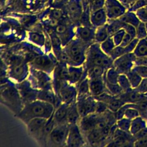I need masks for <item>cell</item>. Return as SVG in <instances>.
<instances>
[{"label":"cell","mask_w":147,"mask_h":147,"mask_svg":"<svg viewBox=\"0 0 147 147\" xmlns=\"http://www.w3.org/2000/svg\"><path fill=\"white\" fill-rule=\"evenodd\" d=\"M55 107L52 104L36 99L24 104L17 117L26 123L34 118L49 119L53 114Z\"/></svg>","instance_id":"obj_1"},{"label":"cell","mask_w":147,"mask_h":147,"mask_svg":"<svg viewBox=\"0 0 147 147\" xmlns=\"http://www.w3.org/2000/svg\"><path fill=\"white\" fill-rule=\"evenodd\" d=\"M114 60L101 49L99 43L92 44L86 52V59L84 64V69L98 66L106 69L113 67Z\"/></svg>","instance_id":"obj_2"},{"label":"cell","mask_w":147,"mask_h":147,"mask_svg":"<svg viewBox=\"0 0 147 147\" xmlns=\"http://www.w3.org/2000/svg\"><path fill=\"white\" fill-rule=\"evenodd\" d=\"M1 102L17 115L24 105L17 88L11 84H5L3 87L1 86Z\"/></svg>","instance_id":"obj_3"},{"label":"cell","mask_w":147,"mask_h":147,"mask_svg":"<svg viewBox=\"0 0 147 147\" xmlns=\"http://www.w3.org/2000/svg\"><path fill=\"white\" fill-rule=\"evenodd\" d=\"M51 80L48 73L31 67L29 81L34 88L38 90L51 89Z\"/></svg>","instance_id":"obj_4"},{"label":"cell","mask_w":147,"mask_h":147,"mask_svg":"<svg viewBox=\"0 0 147 147\" xmlns=\"http://www.w3.org/2000/svg\"><path fill=\"white\" fill-rule=\"evenodd\" d=\"M69 125L68 123L57 125L49 136V142L56 146L65 145L67 144Z\"/></svg>","instance_id":"obj_5"},{"label":"cell","mask_w":147,"mask_h":147,"mask_svg":"<svg viewBox=\"0 0 147 147\" xmlns=\"http://www.w3.org/2000/svg\"><path fill=\"white\" fill-rule=\"evenodd\" d=\"M57 64L55 57L48 55H38L30 62L32 68L44 71L48 74L54 70Z\"/></svg>","instance_id":"obj_6"},{"label":"cell","mask_w":147,"mask_h":147,"mask_svg":"<svg viewBox=\"0 0 147 147\" xmlns=\"http://www.w3.org/2000/svg\"><path fill=\"white\" fill-rule=\"evenodd\" d=\"M76 103L80 117H85L95 111L96 100L92 95L77 97Z\"/></svg>","instance_id":"obj_7"},{"label":"cell","mask_w":147,"mask_h":147,"mask_svg":"<svg viewBox=\"0 0 147 147\" xmlns=\"http://www.w3.org/2000/svg\"><path fill=\"white\" fill-rule=\"evenodd\" d=\"M137 57L133 52L125 53L114 60L113 67L119 74H125L132 69L135 65V61Z\"/></svg>","instance_id":"obj_8"},{"label":"cell","mask_w":147,"mask_h":147,"mask_svg":"<svg viewBox=\"0 0 147 147\" xmlns=\"http://www.w3.org/2000/svg\"><path fill=\"white\" fill-rule=\"evenodd\" d=\"M78 95L77 88L73 85L68 83V82H63L59 88L57 96L61 100L62 103H65L68 105L76 102Z\"/></svg>","instance_id":"obj_9"},{"label":"cell","mask_w":147,"mask_h":147,"mask_svg":"<svg viewBox=\"0 0 147 147\" xmlns=\"http://www.w3.org/2000/svg\"><path fill=\"white\" fill-rule=\"evenodd\" d=\"M91 45H89L80 39L72 40L68 43L64 48V50L70 57L71 61L74 57L79 56L86 55V52Z\"/></svg>","instance_id":"obj_10"},{"label":"cell","mask_w":147,"mask_h":147,"mask_svg":"<svg viewBox=\"0 0 147 147\" xmlns=\"http://www.w3.org/2000/svg\"><path fill=\"white\" fill-rule=\"evenodd\" d=\"M17 88L20 92L24 104L37 99L38 90L34 88L29 80H25L18 83Z\"/></svg>","instance_id":"obj_11"},{"label":"cell","mask_w":147,"mask_h":147,"mask_svg":"<svg viewBox=\"0 0 147 147\" xmlns=\"http://www.w3.org/2000/svg\"><path fill=\"white\" fill-rule=\"evenodd\" d=\"M77 123L69 125V129L66 145L70 146H82L85 145V141Z\"/></svg>","instance_id":"obj_12"},{"label":"cell","mask_w":147,"mask_h":147,"mask_svg":"<svg viewBox=\"0 0 147 147\" xmlns=\"http://www.w3.org/2000/svg\"><path fill=\"white\" fill-rule=\"evenodd\" d=\"M98 114L92 113L85 117H81L78 125L83 136H86L95 128L98 118Z\"/></svg>","instance_id":"obj_13"},{"label":"cell","mask_w":147,"mask_h":147,"mask_svg":"<svg viewBox=\"0 0 147 147\" xmlns=\"http://www.w3.org/2000/svg\"><path fill=\"white\" fill-rule=\"evenodd\" d=\"M107 16L111 20L119 18L127 11V8L118 0H109Z\"/></svg>","instance_id":"obj_14"},{"label":"cell","mask_w":147,"mask_h":147,"mask_svg":"<svg viewBox=\"0 0 147 147\" xmlns=\"http://www.w3.org/2000/svg\"><path fill=\"white\" fill-rule=\"evenodd\" d=\"M68 71L67 82L71 85L78 83L80 80L87 76V71L82 66L69 65L68 67Z\"/></svg>","instance_id":"obj_15"},{"label":"cell","mask_w":147,"mask_h":147,"mask_svg":"<svg viewBox=\"0 0 147 147\" xmlns=\"http://www.w3.org/2000/svg\"><path fill=\"white\" fill-rule=\"evenodd\" d=\"M47 120L48 119L44 118H34L30 119L26 123L29 133L34 137L40 138L42 130Z\"/></svg>","instance_id":"obj_16"},{"label":"cell","mask_w":147,"mask_h":147,"mask_svg":"<svg viewBox=\"0 0 147 147\" xmlns=\"http://www.w3.org/2000/svg\"><path fill=\"white\" fill-rule=\"evenodd\" d=\"M28 65L24 62H18L13 64L10 69V74L11 78L19 83L21 82L28 76Z\"/></svg>","instance_id":"obj_17"},{"label":"cell","mask_w":147,"mask_h":147,"mask_svg":"<svg viewBox=\"0 0 147 147\" xmlns=\"http://www.w3.org/2000/svg\"><path fill=\"white\" fill-rule=\"evenodd\" d=\"M89 86L90 93L93 96H97L107 91L105 75L103 78L89 79Z\"/></svg>","instance_id":"obj_18"},{"label":"cell","mask_w":147,"mask_h":147,"mask_svg":"<svg viewBox=\"0 0 147 147\" xmlns=\"http://www.w3.org/2000/svg\"><path fill=\"white\" fill-rule=\"evenodd\" d=\"M76 36L82 41L91 45L95 41V31L90 27H79L77 29Z\"/></svg>","instance_id":"obj_19"},{"label":"cell","mask_w":147,"mask_h":147,"mask_svg":"<svg viewBox=\"0 0 147 147\" xmlns=\"http://www.w3.org/2000/svg\"><path fill=\"white\" fill-rule=\"evenodd\" d=\"M145 96L139 92L136 88H132L127 92H123L118 97L121 99L125 103L137 104Z\"/></svg>","instance_id":"obj_20"},{"label":"cell","mask_w":147,"mask_h":147,"mask_svg":"<svg viewBox=\"0 0 147 147\" xmlns=\"http://www.w3.org/2000/svg\"><path fill=\"white\" fill-rule=\"evenodd\" d=\"M37 99L43 100L48 103H50L55 106V109L61 104H59L60 98L55 95V93L52 91L51 89H44L38 90L37 93Z\"/></svg>","instance_id":"obj_21"},{"label":"cell","mask_w":147,"mask_h":147,"mask_svg":"<svg viewBox=\"0 0 147 147\" xmlns=\"http://www.w3.org/2000/svg\"><path fill=\"white\" fill-rule=\"evenodd\" d=\"M69 105L62 103L56 107L53 114V119L57 125L68 123L67 122V115Z\"/></svg>","instance_id":"obj_22"},{"label":"cell","mask_w":147,"mask_h":147,"mask_svg":"<svg viewBox=\"0 0 147 147\" xmlns=\"http://www.w3.org/2000/svg\"><path fill=\"white\" fill-rule=\"evenodd\" d=\"M88 143L91 145L96 146L99 144L105 142L106 138L103 134L102 130L96 128L91 130L86 137Z\"/></svg>","instance_id":"obj_23"},{"label":"cell","mask_w":147,"mask_h":147,"mask_svg":"<svg viewBox=\"0 0 147 147\" xmlns=\"http://www.w3.org/2000/svg\"><path fill=\"white\" fill-rule=\"evenodd\" d=\"M80 118L81 117L77 109L76 103L74 102L69 105L67 115V122L69 125L78 123Z\"/></svg>","instance_id":"obj_24"},{"label":"cell","mask_w":147,"mask_h":147,"mask_svg":"<svg viewBox=\"0 0 147 147\" xmlns=\"http://www.w3.org/2000/svg\"><path fill=\"white\" fill-rule=\"evenodd\" d=\"M146 127H147V121L141 116H139L131 120L130 132L134 136Z\"/></svg>","instance_id":"obj_25"},{"label":"cell","mask_w":147,"mask_h":147,"mask_svg":"<svg viewBox=\"0 0 147 147\" xmlns=\"http://www.w3.org/2000/svg\"><path fill=\"white\" fill-rule=\"evenodd\" d=\"M118 19L122 22L129 24L136 28L138 26L141 22L134 11L129 10H127L124 14L121 16Z\"/></svg>","instance_id":"obj_26"},{"label":"cell","mask_w":147,"mask_h":147,"mask_svg":"<svg viewBox=\"0 0 147 147\" xmlns=\"http://www.w3.org/2000/svg\"><path fill=\"white\" fill-rule=\"evenodd\" d=\"M106 20V13L103 9H99L95 11L91 17V22H92V24L96 27L104 25Z\"/></svg>","instance_id":"obj_27"},{"label":"cell","mask_w":147,"mask_h":147,"mask_svg":"<svg viewBox=\"0 0 147 147\" xmlns=\"http://www.w3.org/2000/svg\"><path fill=\"white\" fill-rule=\"evenodd\" d=\"M53 114L49 119H48L46 124L43 127L40 137V140H43L44 141H47V140H48V137L50 133L54 129V127L57 125V124L53 119Z\"/></svg>","instance_id":"obj_28"},{"label":"cell","mask_w":147,"mask_h":147,"mask_svg":"<svg viewBox=\"0 0 147 147\" xmlns=\"http://www.w3.org/2000/svg\"><path fill=\"white\" fill-rule=\"evenodd\" d=\"M84 70L87 71V77L89 79H91L103 78L107 69L101 67L93 66Z\"/></svg>","instance_id":"obj_29"},{"label":"cell","mask_w":147,"mask_h":147,"mask_svg":"<svg viewBox=\"0 0 147 147\" xmlns=\"http://www.w3.org/2000/svg\"><path fill=\"white\" fill-rule=\"evenodd\" d=\"M77 92V97L91 95L90 91L89 78L87 76L78 83Z\"/></svg>","instance_id":"obj_30"},{"label":"cell","mask_w":147,"mask_h":147,"mask_svg":"<svg viewBox=\"0 0 147 147\" xmlns=\"http://www.w3.org/2000/svg\"><path fill=\"white\" fill-rule=\"evenodd\" d=\"M109 37V34L107 30V25H104L98 27V29L95 30V42L100 44L106 40Z\"/></svg>","instance_id":"obj_31"},{"label":"cell","mask_w":147,"mask_h":147,"mask_svg":"<svg viewBox=\"0 0 147 147\" xmlns=\"http://www.w3.org/2000/svg\"><path fill=\"white\" fill-rule=\"evenodd\" d=\"M133 53L137 57L147 56V40L145 38L139 40Z\"/></svg>","instance_id":"obj_32"},{"label":"cell","mask_w":147,"mask_h":147,"mask_svg":"<svg viewBox=\"0 0 147 147\" xmlns=\"http://www.w3.org/2000/svg\"><path fill=\"white\" fill-rule=\"evenodd\" d=\"M119 75L120 74L119 72L115 68L111 67L106 71L105 74V79L106 81L110 83L117 84Z\"/></svg>","instance_id":"obj_33"},{"label":"cell","mask_w":147,"mask_h":147,"mask_svg":"<svg viewBox=\"0 0 147 147\" xmlns=\"http://www.w3.org/2000/svg\"><path fill=\"white\" fill-rule=\"evenodd\" d=\"M130 85L133 88H136L141 82L142 78L133 69L126 74Z\"/></svg>","instance_id":"obj_34"},{"label":"cell","mask_w":147,"mask_h":147,"mask_svg":"<svg viewBox=\"0 0 147 147\" xmlns=\"http://www.w3.org/2000/svg\"><path fill=\"white\" fill-rule=\"evenodd\" d=\"M124 22H122L118 18L113 20L111 22L107 25V30L109 36H112L115 33L123 28Z\"/></svg>","instance_id":"obj_35"},{"label":"cell","mask_w":147,"mask_h":147,"mask_svg":"<svg viewBox=\"0 0 147 147\" xmlns=\"http://www.w3.org/2000/svg\"><path fill=\"white\" fill-rule=\"evenodd\" d=\"M115 47V45L112 36H109L106 40L100 44V47L102 51L109 56Z\"/></svg>","instance_id":"obj_36"},{"label":"cell","mask_w":147,"mask_h":147,"mask_svg":"<svg viewBox=\"0 0 147 147\" xmlns=\"http://www.w3.org/2000/svg\"><path fill=\"white\" fill-rule=\"evenodd\" d=\"M106 83V87L107 89V91L111 94L112 95L118 96L119 95H121L123 91L122 89V88L120 87L118 83L117 84H113L110 83L107 81L105 80Z\"/></svg>","instance_id":"obj_37"},{"label":"cell","mask_w":147,"mask_h":147,"mask_svg":"<svg viewBox=\"0 0 147 147\" xmlns=\"http://www.w3.org/2000/svg\"><path fill=\"white\" fill-rule=\"evenodd\" d=\"M118 83L122 88L123 92L129 91L133 88L130 85L126 75L125 74H120L118 77Z\"/></svg>","instance_id":"obj_38"},{"label":"cell","mask_w":147,"mask_h":147,"mask_svg":"<svg viewBox=\"0 0 147 147\" xmlns=\"http://www.w3.org/2000/svg\"><path fill=\"white\" fill-rule=\"evenodd\" d=\"M29 38L32 42L39 46H44L45 38L41 34L37 32H30L29 34Z\"/></svg>","instance_id":"obj_39"},{"label":"cell","mask_w":147,"mask_h":147,"mask_svg":"<svg viewBox=\"0 0 147 147\" xmlns=\"http://www.w3.org/2000/svg\"><path fill=\"white\" fill-rule=\"evenodd\" d=\"M139 116H140V112L137 109V104H135L134 106L130 107L126 110L124 117L132 120Z\"/></svg>","instance_id":"obj_40"},{"label":"cell","mask_w":147,"mask_h":147,"mask_svg":"<svg viewBox=\"0 0 147 147\" xmlns=\"http://www.w3.org/2000/svg\"><path fill=\"white\" fill-rule=\"evenodd\" d=\"M131 122V119H129L126 117H123L117 120L116 124L118 129L125 131H130Z\"/></svg>","instance_id":"obj_41"},{"label":"cell","mask_w":147,"mask_h":147,"mask_svg":"<svg viewBox=\"0 0 147 147\" xmlns=\"http://www.w3.org/2000/svg\"><path fill=\"white\" fill-rule=\"evenodd\" d=\"M147 36V30L145 26V23L140 22L136 28V38L139 40L145 38Z\"/></svg>","instance_id":"obj_42"},{"label":"cell","mask_w":147,"mask_h":147,"mask_svg":"<svg viewBox=\"0 0 147 147\" xmlns=\"http://www.w3.org/2000/svg\"><path fill=\"white\" fill-rule=\"evenodd\" d=\"M125 34H126V32L122 28V29L119 30L116 33H115L112 36L113 40L114 41V42L115 46H118L121 44Z\"/></svg>","instance_id":"obj_43"},{"label":"cell","mask_w":147,"mask_h":147,"mask_svg":"<svg viewBox=\"0 0 147 147\" xmlns=\"http://www.w3.org/2000/svg\"><path fill=\"white\" fill-rule=\"evenodd\" d=\"M125 54L124 47H122L120 45L115 46L114 48L111 52L109 56L113 60H115L118 57H120L121 56Z\"/></svg>","instance_id":"obj_44"},{"label":"cell","mask_w":147,"mask_h":147,"mask_svg":"<svg viewBox=\"0 0 147 147\" xmlns=\"http://www.w3.org/2000/svg\"><path fill=\"white\" fill-rule=\"evenodd\" d=\"M135 13L141 22H147V5L140 8Z\"/></svg>","instance_id":"obj_45"},{"label":"cell","mask_w":147,"mask_h":147,"mask_svg":"<svg viewBox=\"0 0 147 147\" xmlns=\"http://www.w3.org/2000/svg\"><path fill=\"white\" fill-rule=\"evenodd\" d=\"M69 12L71 16L72 17L73 19H76L80 15V9L78 5L75 3H72L69 6Z\"/></svg>","instance_id":"obj_46"},{"label":"cell","mask_w":147,"mask_h":147,"mask_svg":"<svg viewBox=\"0 0 147 147\" xmlns=\"http://www.w3.org/2000/svg\"><path fill=\"white\" fill-rule=\"evenodd\" d=\"M107 110L109 109L106 103L100 100H96V109H95V113L98 114H100L105 113Z\"/></svg>","instance_id":"obj_47"},{"label":"cell","mask_w":147,"mask_h":147,"mask_svg":"<svg viewBox=\"0 0 147 147\" xmlns=\"http://www.w3.org/2000/svg\"><path fill=\"white\" fill-rule=\"evenodd\" d=\"M132 69L138 74L142 78H147V67L134 65Z\"/></svg>","instance_id":"obj_48"},{"label":"cell","mask_w":147,"mask_h":147,"mask_svg":"<svg viewBox=\"0 0 147 147\" xmlns=\"http://www.w3.org/2000/svg\"><path fill=\"white\" fill-rule=\"evenodd\" d=\"M123 29L125 30L126 33L129 34L133 38L136 37V28L134 26L124 22Z\"/></svg>","instance_id":"obj_49"},{"label":"cell","mask_w":147,"mask_h":147,"mask_svg":"<svg viewBox=\"0 0 147 147\" xmlns=\"http://www.w3.org/2000/svg\"><path fill=\"white\" fill-rule=\"evenodd\" d=\"M146 5H147V0H137L128 10L135 12L140 8H141Z\"/></svg>","instance_id":"obj_50"},{"label":"cell","mask_w":147,"mask_h":147,"mask_svg":"<svg viewBox=\"0 0 147 147\" xmlns=\"http://www.w3.org/2000/svg\"><path fill=\"white\" fill-rule=\"evenodd\" d=\"M138 41H139V39H138L136 37L127 46L125 47L124 49H125V53L133 52L135 48L136 47V46L138 44Z\"/></svg>","instance_id":"obj_51"},{"label":"cell","mask_w":147,"mask_h":147,"mask_svg":"<svg viewBox=\"0 0 147 147\" xmlns=\"http://www.w3.org/2000/svg\"><path fill=\"white\" fill-rule=\"evenodd\" d=\"M136 89L139 92L145 95L147 93V78H142L141 82Z\"/></svg>","instance_id":"obj_52"},{"label":"cell","mask_w":147,"mask_h":147,"mask_svg":"<svg viewBox=\"0 0 147 147\" xmlns=\"http://www.w3.org/2000/svg\"><path fill=\"white\" fill-rule=\"evenodd\" d=\"M137 109L140 111V114L147 109V95L144 97L137 104Z\"/></svg>","instance_id":"obj_53"},{"label":"cell","mask_w":147,"mask_h":147,"mask_svg":"<svg viewBox=\"0 0 147 147\" xmlns=\"http://www.w3.org/2000/svg\"><path fill=\"white\" fill-rule=\"evenodd\" d=\"M68 30V27L63 24H59L57 25L55 28V33L58 35L60 36L65 33H66Z\"/></svg>","instance_id":"obj_54"},{"label":"cell","mask_w":147,"mask_h":147,"mask_svg":"<svg viewBox=\"0 0 147 147\" xmlns=\"http://www.w3.org/2000/svg\"><path fill=\"white\" fill-rule=\"evenodd\" d=\"M135 65H142L147 67V56L137 57L135 61Z\"/></svg>","instance_id":"obj_55"},{"label":"cell","mask_w":147,"mask_h":147,"mask_svg":"<svg viewBox=\"0 0 147 147\" xmlns=\"http://www.w3.org/2000/svg\"><path fill=\"white\" fill-rule=\"evenodd\" d=\"M133 39L134 38L129 34L126 33L124 37L122 40V41L119 45L122 47H125L127 46Z\"/></svg>","instance_id":"obj_56"},{"label":"cell","mask_w":147,"mask_h":147,"mask_svg":"<svg viewBox=\"0 0 147 147\" xmlns=\"http://www.w3.org/2000/svg\"><path fill=\"white\" fill-rule=\"evenodd\" d=\"M134 146H147V137L136 140L134 143Z\"/></svg>","instance_id":"obj_57"},{"label":"cell","mask_w":147,"mask_h":147,"mask_svg":"<svg viewBox=\"0 0 147 147\" xmlns=\"http://www.w3.org/2000/svg\"><path fill=\"white\" fill-rule=\"evenodd\" d=\"M119 1L127 8L128 10L137 0H119Z\"/></svg>","instance_id":"obj_58"},{"label":"cell","mask_w":147,"mask_h":147,"mask_svg":"<svg viewBox=\"0 0 147 147\" xmlns=\"http://www.w3.org/2000/svg\"><path fill=\"white\" fill-rule=\"evenodd\" d=\"M44 47H45V50L46 51V52H49L51 49V47H52L51 40L50 38L48 37V36L45 38Z\"/></svg>","instance_id":"obj_59"},{"label":"cell","mask_w":147,"mask_h":147,"mask_svg":"<svg viewBox=\"0 0 147 147\" xmlns=\"http://www.w3.org/2000/svg\"><path fill=\"white\" fill-rule=\"evenodd\" d=\"M62 12L59 10H55L52 13L53 18L55 20H59L62 17Z\"/></svg>","instance_id":"obj_60"},{"label":"cell","mask_w":147,"mask_h":147,"mask_svg":"<svg viewBox=\"0 0 147 147\" xmlns=\"http://www.w3.org/2000/svg\"><path fill=\"white\" fill-rule=\"evenodd\" d=\"M140 116L144 118L147 121V109L140 114Z\"/></svg>","instance_id":"obj_61"},{"label":"cell","mask_w":147,"mask_h":147,"mask_svg":"<svg viewBox=\"0 0 147 147\" xmlns=\"http://www.w3.org/2000/svg\"><path fill=\"white\" fill-rule=\"evenodd\" d=\"M145 26H146V30H147V22L145 23Z\"/></svg>","instance_id":"obj_62"},{"label":"cell","mask_w":147,"mask_h":147,"mask_svg":"<svg viewBox=\"0 0 147 147\" xmlns=\"http://www.w3.org/2000/svg\"><path fill=\"white\" fill-rule=\"evenodd\" d=\"M145 38H146V40H147V36H146V37H145Z\"/></svg>","instance_id":"obj_63"},{"label":"cell","mask_w":147,"mask_h":147,"mask_svg":"<svg viewBox=\"0 0 147 147\" xmlns=\"http://www.w3.org/2000/svg\"><path fill=\"white\" fill-rule=\"evenodd\" d=\"M145 95H147V93H146V94H145Z\"/></svg>","instance_id":"obj_64"}]
</instances>
